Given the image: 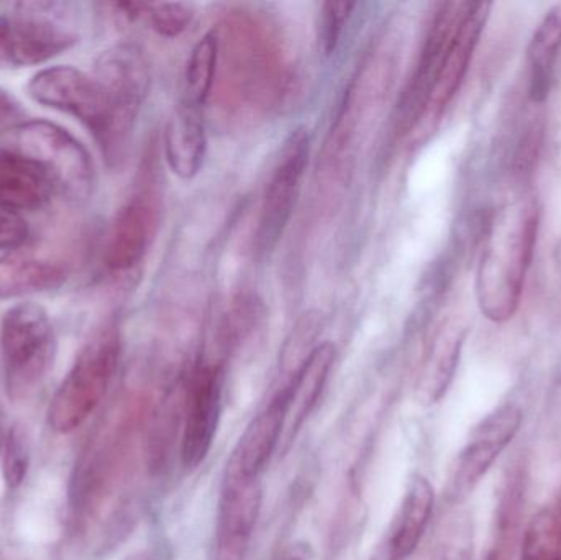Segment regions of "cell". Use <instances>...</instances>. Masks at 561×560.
Segmentation results:
<instances>
[{"label": "cell", "instance_id": "6da1fadb", "mask_svg": "<svg viewBox=\"0 0 561 560\" xmlns=\"http://www.w3.org/2000/svg\"><path fill=\"white\" fill-rule=\"evenodd\" d=\"M539 229V203L533 196L503 204L491 219L478 265L477 299L494 324L511 321L519 311Z\"/></svg>", "mask_w": 561, "mask_h": 560}, {"label": "cell", "instance_id": "7a4b0ae2", "mask_svg": "<svg viewBox=\"0 0 561 560\" xmlns=\"http://www.w3.org/2000/svg\"><path fill=\"white\" fill-rule=\"evenodd\" d=\"M26 92L38 104L78 118L111 163L125 157L131 132L118 121L111 98L94 75L72 66H51L30 79Z\"/></svg>", "mask_w": 561, "mask_h": 560}, {"label": "cell", "instance_id": "3957f363", "mask_svg": "<svg viewBox=\"0 0 561 560\" xmlns=\"http://www.w3.org/2000/svg\"><path fill=\"white\" fill-rule=\"evenodd\" d=\"M121 354L115 325L99 329L85 342L49 403L48 424L55 433H72L95 413L117 374Z\"/></svg>", "mask_w": 561, "mask_h": 560}, {"label": "cell", "instance_id": "277c9868", "mask_svg": "<svg viewBox=\"0 0 561 560\" xmlns=\"http://www.w3.org/2000/svg\"><path fill=\"white\" fill-rule=\"evenodd\" d=\"M0 144L32 160L69 199L84 201L95 186V167L88 148L61 125L48 121L20 122Z\"/></svg>", "mask_w": 561, "mask_h": 560}, {"label": "cell", "instance_id": "5b68a950", "mask_svg": "<svg viewBox=\"0 0 561 560\" xmlns=\"http://www.w3.org/2000/svg\"><path fill=\"white\" fill-rule=\"evenodd\" d=\"M3 375L12 400L30 397L45 380L56 354L48 312L35 302H19L0 325Z\"/></svg>", "mask_w": 561, "mask_h": 560}, {"label": "cell", "instance_id": "8992f818", "mask_svg": "<svg viewBox=\"0 0 561 560\" xmlns=\"http://www.w3.org/2000/svg\"><path fill=\"white\" fill-rule=\"evenodd\" d=\"M524 423L523 408L516 403L501 404L491 411L473 431L463 449L451 464L447 480V499L463 502L493 469L501 454L516 439Z\"/></svg>", "mask_w": 561, "mask_h": 560}, {"label": "cell", "instance_id": "52a82bcc", "mask_svg": "<svg viewBox=\"0 0 561 560\" xmlns=\"http://www.w3.org/2000/svg\"><path fill=\"white\" fill-rule=\"evenodd\" d=\"M309 132L304 127L290 132L280 147L260 214L256 249L263 255L275 250L289 224L299 197L304 173L309 164Z\"/></svg>", "mask_w": 561, "mask_h": 560}, {"label": "cell", "instance_id": "ba28073f", "mask_svg": "<svg viewBox=\"0 0 561 560\" xmlns=\"http://www.w3.org/2000/svg\"><path fill=\"white\" fill-rule=\"evenodd\" d=\"M224 372L217 364H201L190 375L181 404V459L196 469L209 456L222 416Z\"/></svg>", "mask_w": 561, "mask_h": 560}, {"label": "cell", "instance_id": "9c48e42d", "mask_svg": "<svg viewBox=\"0 0 561 560\" xmlns=\"http://www.w3.org/2000/svg\"><path fill=\"white\" fill-rule=\"evenodd\" d=\"M467 7L468 2H447L438 5L428 26L414 76L399 104V124L404 130L414 128L424 118L425 108L444 65L448 46L463 19Z\"/></svg>", "mask_w": 561, "mask_h": 560}, {"label": "cell", "instance_id": "30bf717a", "mask_svg": "<svg viewBox=\"0 0 561 560\" xmlns=\"http://www.w3.org/2000/svg\"><path fill=\"white\" fill-rule=\"evenodd\" d=\"M260 480L224 477L216 522V560H247L262 512Z\"/></svg>", "mask_w": 561, "mask_h": 560}, {"label": "cell", "instance_id": "8fae6325", "mask_svg": "<svg viewBox=\"0 0 561 560\" xmlns=\"http://www.w3.org/2000/svg\"><path fill=\"white\" fill-rule=\"evenodd\" d=\"M75 43L68 28L45 16H0V69L43 65Z\"/></svg>", "mask_w": 561, "mask_h": 560}, {"label": "cell", "instance_id": "7c38bea8", "mask_svg": "<svg viewBox=\"0 0 561 560\" xmlns=\"http://www.w3.org/2000/svg\"><path fill=\"white\" fill-rule=\"evenodd\" d=\"M95 78L111 98L118 121L134 130L138 111L150 91V65L138 46L115 45L99 56Z\"/></svg>", "mask_w": 561, "mask_h": 560}, {"label": "cell", "instance_id": "4fadbf2b", "mask_svg": "<svg viewBox=\"0 0 561 560\" xmlns=\"http://www.w3.org/2000/svg\"><path fill=\"white\" fill-rule=\"evenodd\" d=\"M490 10L491 3L468 2L463 19H461L454 39L448 46L444 65H442L440 72H438L437 82H435L434 91H432L431 99H428L427 108H425L421 124H424V122L437 124L450 102L454 101L457 92L460 91L471 61H473L478 43H480L481 35H483L484 26H486Z\"/></svg>", "mask_w": 561, "mask_h": 560}, {"label": "cell", "instance_id": "5bb4252c", "mask_svg": "<svg viewBox=\"0 0 561 560\" xmlns=\"http://www.w3.org/2000/svg\"><path fill=\"white\" fill-rule=\"evenodd\" d=\"M435 490L424 476L409 480L401 503L369 560H408L417 551L434 513Z\"/></svg>", "mask_w": 561, "mask_h": 560}, {"label": "cell", "instance_id": "9a60e30c", "mask_svg": "<svg viewBox=\"0 0 561 560\" xmlns=\"http://www.w3.org/2000/svg\"><path fill=\"white\" fill-rule=\"evenodd\" d=\"M335 362V347L332 342H323L309 352L297 368L289 384L279 391L283 401V436L279 453L293 446L307 418L312 413L329 380Z\"/></svg>", "mask_w": 561, "mask_h": 560}, {"label": "cell", "instance_id": "2e32d148", "mask_svg": "<svg viewBox=\"0 0 561 560\" xmlns=\"http://www.w3.org/2000/svg\"><path fill=\"white\" fill-rule=\"evenodd\" d=\"M160 220V207L150 191L131 196L121 207L105 249V265L112 272H127L144 260Z\"/></svg>", "mask_w": 561, "mask_h": 560}, {"label": "cell", "instance_id": "e0dca14e", "mask_svg": "<svg viewBox=\"0 0 561 560\" xmlns=\"http://www.w3.org/2000/svg\"><path fill=\"white\" fill-rule=\"evenodd\" d=\"M283 436V401L279 393L247 426L227 462L226 476L260 480Z\"/></svg>", "mask_w": 561, "mask_h": 560}, {"label": "cell", "instance_id": "ac0fdd59", "mask_svg": "<svg viewBox=\"0 0 561 560\" xmlns=\"http://www.w3.org/2000/svg\"><path fill=\"white\" fill-rule=\"evenodd\" d=\"M206 153L207 132L201 111L181 102L164 130L168 167L181 180H193L203 170Z\"/></svg>", "mask_w": 561, "mask_h": 560}, {"label": "cell", "instance_id": "d6986e66", "mask_svg": "<svg viewBox=\"0 0 561 560\" xmlns=\"http://www.w3.org/2000/svg\"><path fill=\"white\" fill-rule=\"evenodd\" d=\"M467 328L458 321H447L432 341L419 374L415 395L424 404H435L445 397L463 351Z\"/></svg>", "mask_w": 561, "mask_h": 560}, {"label": "cell", "instance_id": "ffe728a7", "mask_svg": "<svg viewBox=\"0 0 561 560\" xmlns=\"http://www.w3.org/2000/svg\"><path fill=\"white\" fill-rule=\"evenodd\" d=\"M55 193L49 178L32 160L0 144V204L23 214L42 209Z\"/></svg>", "mask_w": 561, "mask_h": 560}, {"label": "cell", "instance_id": "44dd1931", "mask_svg": "<svg viewBox=\"0 0 561 560\" xmlns=\"http://www.w3.org/2000/svg\"><path fill=\"white\" fill-rule=\"evenodd\" d=\"M68 279L65 266L25 250L0 256V299L26 298L61 288Z\"/></svg>", "mask_w": 561, "mask_h": 560}, {"label": "cell", "instance_id": "7402d4cb", "mask_svg": "<svg viewBox=\"0 0 561 560\" xmlns=\"http://www.w3.org/2000/svg\"><path fill=\"white\" fill-rule=\"evenodd\" d=\"M561 56V7L550 10L537 26L529 49V94L534 101L549 98Z\"/></svg>", "mask_w": 561, "mask_h": 560}, {"label": "cell", "instance_id": "603a6c76", "mask_svg": "<svg viewBox=\"0 0 561 560\" xmlns=\"http://www.w3.org/2000/svg\"><path fill=\"white\" fill-rule=\"evenodd\" d=\"M219 62V38L207 33L194 46L184 71V104L203 108L213 92Z\"/></svg>", "mask_w": 561, "mask_h": 560}, {"label": "cell", "instance_id": "cb8c5ba5", "mask_svg": "<svg viewBox=\"0 0 561 560\" xmlns=\"http://www.w3.org/2000/svg\"><path fill=\"white\" fill-rule=\"evenodd\" d=\"M519 560H561V495L530 519Z\"/></svg>", "mask_w": 561, "mask_h": 560}, {"label": "cell", "instance_id": "d4e9b609", "mask_svg": "<svg viewBox=\"0 0 561 560\" xmlns=\"http://www.w3.org/2000/svg\"><path fill=\"white\" fill-rule=\"evenodd\" d=\"M30 437L25 426L13 424L3 441V480L7 489L16 490L26 479L30 467Z\"/></svg>", "mask_w": 561, "mask_h": 560}, {"label": "cell", "instance_id": "484cf974", "mask_svg": "<svg viewBox=\"0 0 561 560\" xmlns=\"http://www.w3.org/2000/svg\"><path fill=\"white\" fill-rule=\"evenodd\" d=\"M144 15L158 35L176 38L193 23L194 9L183 2L147 3Z\"/></svg>", "mask_w": 561, "mask_h": 560}, {"label": "cell", "instance_id": "4316f807", "mask_svg": "<svg viewBox=\"0 0 561 560\" xmlns=\"http://www.w3.org/2000/svg\"><path fill=\"white\" fill-rule=\"evenodd\" d=\"M355 5L356 3L352 2H330L322 7L319 38L327 55L335 52L339 46L346 20L352 15Z\"/></svg>", "mask_w": 561, "mask_h": 560}, {"label": "cell", "instance_id": "83f0119b", "mask_svg": "<svg viewBox=\"0 0 561 560\" xmlns=\"http://www.w3.org/2000/svg\"><path fill=\"white\" fill-rule=\"evenodd\" d=\"M28 236V224L23 214L0 204V252L22 250Z\"/></svg>", "mask_w": 561, "mask_h": 560}, {"label": "cell", "instance_id": "f1b7e54d", "mask_svg": "<svg viewBox=\"0 0 561 560\" xmlns=\"http://www.w3.org/2000/svg\"><path fill=\"white\" fill-rule=\"evenodd\" d=\"M22 115V107L20 102L9 94V91L0 88V125L9 124V122L15 121Z\"/></svg>", "mask_w": 561, "mask_h": 560}, {"label": "cell", "instance_id": "f546056e", "mask_svg": "<svg viewBox=\"0 0 561 560\" xmlns=\"http://www.w3.org/2000/svg\"><path fill=\"white\" fill-rule=\"evenodd\" d=\"M0 560H32L25 558L22 552L13 551V549H5V551H0Z\"/></svg>", "mask_w": 561, "mask_h": 560}, {"label": "cell", "instance_id": "4dcf8cb0", "mask_svg": "<svg viewBox=\"0 0 561 560\" xmlns=\"http://www.w3.org/2000/svg\"><path fill=\"white\" fill-rule=\"evenodd\" d=\"M444 560H470V556H468L467 552L461 551V549H454V551L447 552Z\"/></svg>", "mask_w": 561, "mask_h": 560}, {"label": "cell", "instance_id": "1f68e13d", "mask_svg": "<svg viewBox=\"0 0 561 560\" xmlns=\"http://www.w3.org/2000/svg\"><path fill=\"white\" fill-rule=\"evenodd\" d=\"M125 560H158V555L153 551H141Z\"/></svg>", "mask_w": 561, "mask_h": 560}, {"label": "cell", "instance_id": "d6a6232c", "mask_svg": "<svg viewBox=\"0 0 561 560\" xmlns=\"http://www.w3.org/2000/svg\"><path fill=\"white\" fill-rule=\"evenodd\" d=\"M3 441H5V436H3V416L2 411H0V449H2Z\"/></svg>", "mask_w": 561, "mask_h": 560}, {"label": "cell", "instance_id": "836d02e7", "mask_svg": "<svg viewBox=\"0 0 561 560\" xmlns=\"http://www.w3.org/2000/svg\"><path fill=\"white\" fill-rule=\"evenodd\" d=\"M486 560H500V556H497L496 552H491Z\"/></svg>", "mask_w": 561, "mask_h": 560}, {"label": "cell", "instance_id": "e575fe53", "mask_svg": "<svg viewBox=\"0 0 561 560\" xmlns=\"http://www.w3.org/2000/svg\"><path fill=\"white\" fill-rule=\"evenodd\" d=\"M290 560H302V559H290Z\"/></svg>", "mask_w": 561, "mask_h": 560}]
</instances>
